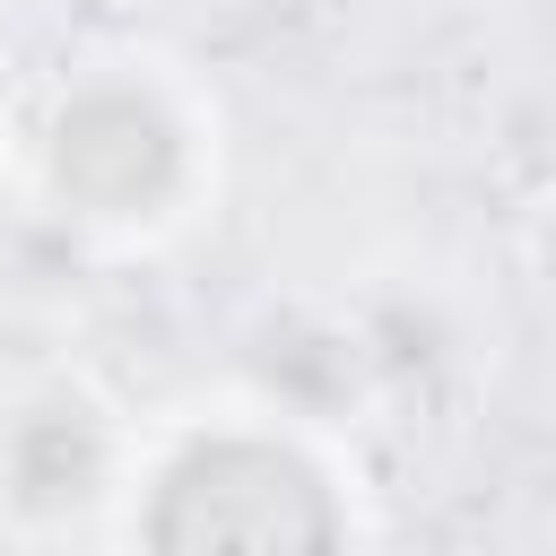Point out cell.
<instances>
[{
  "label": "cell",
  "instance_id": "1",
  "mask_svg": "<svg viewBox=\"0 0 556 556\" xmlns=\"http://www.w3.org/2000/svg\"><path fill=\"white\" fill-rule=\"evenodd\" d=\"M148 556H339V495L304 452L217 434L156 478Z\"/></svg>",
  "mask_w": 556,
  "mask_h": 556
},
{
  "label": "cell",
  "instance_id": "2",
  "mask_svg": "<svg viewBox=\"0 0 556 556\" xmlns=\"http://www.w3.org/2000/svg\"><path fill=\"white\" fill-rule=\"evenodd\" d=\"M52 182L87 217H148L182 182V130L139 87H87L52 122Z\"/></svg>",
  "mask_w": 556,
  "mask_h": 556
},
{
  "label": "cell",
  "instance_id": "3",
  "mask_svg": "<svg viewBox=\"0 0 556 556\" xmlns=\"http://www.w3.org/2000/svg\"><path fill=\"white\" fill-rule=\"evenodd\" d=\"M0 469H9V495H17L26 513H70V504H87L96 478H104V434H96V417H87L78 400H43V408H26V417L9 426Z\"/></svg>",
  "mask_w": 556,
  "mask_h": 556
},
{
  "label": "cell",
  "instance_id": "4",
  "mask_svg": "<svg viewBox=\"0 0 556 556\" xmlns=\"http://www.w3.org/2000/svg\"><path fill=\"white\" fill-rule=\"evenodd\" d=\"M547 269H556V217H547Z\"/></svg>",
  "mask_w": 556,
  "mask_h": 556
}]
</instances>
